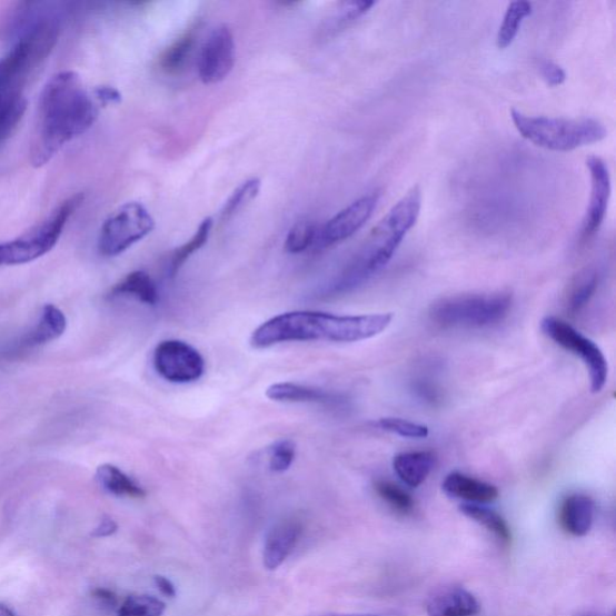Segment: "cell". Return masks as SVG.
I'll return each instance as SVG.
<instances>
[{
    "label": "cell",
    "instance_id": "1",
    "mask_svg": "<svg viewBox=\"0 0 616 616\" xmlns=\"http://www.w3.org/2000/svg\"><path fill=\"white\" fill-rule=\"evenodd\" d=\"M97 117L96 102L76 72L54 76L40 96L32 165L37 168L48 165L67 143L86 133Z\"/></svg>",
    "mask_w": 616,
    "mask_h": 616
},
{
    "label": "cell",
    "instance_id": "2",
    "mask_svg": "<svg viewBox=\"0 0 616 616\" xmlns=\"http://www.w3.org/2000/svg\"><path fill=\"white\" fill-rule=\"evenodd\" d=\"M421 203L420 188L418 186L410 188L380 219L347 266L316 291L315 298L327 300L346 296L384 270L398 251L406 235L417 225Z\"/></svg>",
    "mask_w": 616,
    "mask_h": 616
},
{
    "label": "cell",
    "instance_id": "3",
    "mask_svg": "<svg viewBox=\"0 0 616 616\" xmlns=\"http://www.w3.org/2000/svg\"><path fill=\"white\" fill-rule=\"evenodd\" d=\"M393 315L339 316L317 311H291L264 321L251 337L255 348L287 342L329 341L354 344L374 339L391 325Z\"/></svg>",
    "mask_w": 616,
    "mask_h": 616
},
{
    "label": "cell",
    "instance_id": "4",
    "mask_svg": "<svg viewBox=\"0 0 616 616\" xmlns=\"http://www.w3.org/2000/svg\"><path fill=\"white\" fill-rule=\"evenodd\" d=\"M519 135L537 148L554 152H570L605 140L608 130L595 119H553L546 116H527L510 111Z\"/></svg>",
    "mask_w": 616,
    "mask_h": 616
},
{
    "label": "cell",
    "instance_id": "5",
    "mask_svg": "<svg viewBox=\"0 0 616 616\" xmlns=\"http://www.w3.org/2000/svg\"><path fill=\"white\" fill-rule=\"evenodd\" d=\"M60 36V23L40 18L3 58H0V93L22 92L29 77L47 60Z\"/></svg>",
    "mask_w": 616,
    "mask_h": 616
},
{
    "label": "cell",
    "instance_id": "6",
    "mask_svg": "<svg viewBox=\"0 0 616 616\" xmlns=\"http://www.w3.org/2000/svg\"><path fill=\"white\" fill-rule=\"evenodd\" d=\"M511 304L509 292L459 296L434 304L430 317L435 325L443 328H486L503 321L509 314Z\"/></svg>",
    "mask_w": 616,
    "mask_h": 616
},
{
    "label": "cell",
    "instance_id": "7",
    "mask_svg": "<svg viewBox=\"0 0 616 616\" xmlns=\"http://www.w3.org/2000/svg\"><path fill=\"white\" fill-rule=\"evenodd\" d=\"M82 201L81 195L71 197L36 228L18 239L0 244V268L22 266L48 255L60 241L70 217Z\"/></svg>",
    "mask_w": 616,
    "mask_h": 616
},
{
    "label": "cell",
    "instance_id": "8",
    "mask_svg": "<svg viewBox=\"0 0 616 616\" xmlns=\"http://www.w3.org/2000/svg\"><path fill=\"white\" fill-rule=\"evenodd\" d=\"M155 228V218L142 203L127 202L102 225L98 239L99 254L107 258L120 256L149 237Z\"/></svg>",
    "mask_w": 616,
    "mask_h": 616
},
{
    "label": "cell",
    "instance_id": "9",
    "mask_svg": "<svg viewBox=\"0 0 616 616\" xmlns=\"http://www.w3.org/2000/svg\"><path fill=\"white\" fill-rule=\"evenodd\" d=\"M540 329L556 345L580 358L588 369L594 394L604 390L609 372L608 361L604 351L589 337L584 336L567 321L553 316L542 320Z\"/></svg>",
    "mask_w": 616,
    "mask_h": 616
},
{
    "label": "cell",
    "instance_id": "10",
    "mask_svg": "<svg viewBox=\"0 0 616 616\" xmlns=\"http://www.w3.org/2000/svg\"><path fill=\"white\" fill-rule=\"evenodd\" d=\"M153 366L161 378L175 385L197 382L205 374V359L200 351L181 340L158 344L153 351Z\"/></svg>",
    "mask_w": 616,
    "mask_h": 616
},
{
    "label": "cell",
    "instance_id": "11",
    "mask_svg": "<svg viewBox=\"0 0 616 616\" xmlns=\"http://www.w3.org/2000/svg\"><path fill=\"white\" fill-rule=\"evenodd\" d=\"M235 64V40L226 24L213 29L202 43L198 57V74L202 83L216 85L226 80Z\"/></svg>",
    "mask_w": 616,
    "mask_h": 616
},
{
    "label": "cell",
    "instance_id": "12",
    "mask_svg": "<svg viewBox=\"0 0 616 616\" xmlns=\"http://www.w3.org/2000/svg\"><path fill=\"white\" fill-rule=\"evenodd\" d=\"M379 193L362 196L319 227L316 247L325 249L354 237L369 221L377 208Z\"/></svg>",
    "mask_w": 616,
    "mask_h": 616
},
{
    "label": "cell",
    "instance_id": "13",
    "mask_svg": "<svg viewBox=\"0 0 616 616\" xmlns=\"http://www.w3.org/2000/svg\"><path fill=\"white\" fill-rule=\"evenodd\" d=\"M586 167L590 172L592 193L582 228L584 242L590 240L603 226L612 195L610 172L606 161L597 156H590L586 159Z\"/></svg>",
    "mask_w": 616,
    "mask_h": 616
},
{
    "label": "cell",
    "instance_id": "14",
    "mask_svg": "<svg viewBox=\"0 0 616 616\" xmlns=\"http://www.w3.org/2000/svg\"><path fill=\"white\" fill-rule=\"evenodd\" d=\"M267 396L276 403L315 404L334 409H342L348 406V399L340 393L291 382L270 386L267 389Z\"/></svg>",
    "mask_w": 616,
    "mask_h": 616
},
{
    "label": "cell",
    "instance_id": "15",
    "mask_svg": "<svg viewBox=\"0 0 616 616\" xmlns=\"http://www.w3.org/2000/svg\"><path fill=\"white\" fill-rule=\"evenodd\" d=\"M301 534L302 525L298 520H285L275 525L264 546V566L270 570L280 567L296 548Z\"/></svg>",
    "mask_w": 616,
    "mask_h": 616
},
{
    "label": "cell",
    "instance_id": "16",
    "mask_svg": "<svg viewBox=\"0 0 616 616\" xmlns=\"http://www.w3.org/2000/svg\"><path fill=\"white\" fill-rule=\"evenodd\" d=\"M595 519V503L584 494H574L565 498L560 508L563 529L575 537L588 535Z\"/></svg>",
    "mask_w": 616,
    "mask_h": 616
},
{
    "label": "cell",
    "instance_id": "17",
    "mask_svg": "<svg viewBox=\"0 0 616 616\" xmlns=\"http://www.w3.org/2000/svg\"><path fill=\"white\" fill-rule=\"evenodd\" d=\"M443 489L449 497L458 498L466 504H489L498 497V489L493 484L460 473L448 475L443 483Z\"/></svg>",
    "mask_w": 616,
    "mask_h": 616
},
{
    "label": "cell",
    "instance_id": "18",
    "mask_svg": "<svg viewBox=\"0 0 616 616\" xmlns=\"http://www.w3.org/2000/svg\"><path fill=\"white\" fill-rule=\"evenodd\" d=\"M67 329V318L60 308L48 304L43 306L37 326L24 334L14 345L17 350L32 349L61 337Z\"/></svg>",
    "mask_w": 616,
    "mask_h": 616
},
{
    "label": "cell",
    "instance_id": "19",
    "mask_svg": "<svg viewBox=\"0 0 616 616\" xmlns=\"http://www.w3.org/2000/svg\"><path fill=\"white\" fill-rule=\"evenodd\" d=\"M480 612L478 599L463 588H446L429 598V616H476Z\"/></svg>",
    "mask_w": 616,
    "mask_h": 616
},
{
    "label": "cell",
    "instance_id": "20",
    "mask_svg": "<svg viewBox=\"0 0 616 616\" xmlns=\"http://www.w3.org/2000/svg\"><path fill=\"white\" fill-rule=\"evenodd\" d=\"M436 464L433 451L400 453L394 458V471L410 488H418L428 479Z\"/></svg>",
    "mask_w": 616,
    "mask_h": 616
},
{
    "label": "cell",
    "instance_id": "21",
    "mask_svg": "<svg viewBox=\"0 0 616 616\" xmlns=\"http://www.w3.org/2000/svg\"><path fill=\"white\" fill-rule=\"evenodd\" d=\"M109 298H133L145 305L156 306L159 302V291L152 277L138 270L130 272L117 284L110 290Z\"/></svg>",
    "mask_w": 616,
    "mask_h": 616
},
{
    "label": "cell",
    "instance_id": "22",
    "mask_svg": "<svg viewBox=\"0 0 616 616\" xmlns=\"http://www.w3.org/2000/svg\"><path fill=\"white\" fill-rule=\"evenodd\" d=\"M96 478L99 486L111 495L131 498H142L146 496L143 488L115 465L105 464L99 466Z\"/></svg>",
    "mask_w": 616,
    "mask_h": 616
},
{
    "label": "cell",
    "instance_id": "23",
    "mask_svg": "<svg viewBox=\"0 0 616 616\" xmlns=\"http://www.w3.org/2000/svg\"><path fill=\"white\" fill-rule=\"evenodd\" d=\"M27 110L23 92L0 93V146L18 129Z\"/></svg>",
    "mask_w": 616,
    "mask_h": 616
},
{
    "label": "cell",
    "instance_id": "24",
    "mask_svg": "<svg viewBox=\"0 0 616 616\" xmlns=\"http://www.w3.org/2000/svg\"><path fill=\"white\" fill-rule=\"evenodd\" d=\"M598 287V274L588 268L576 275L572 281L567 296V311L572 315L580 314L589 305Z\"/></svg>",
    "mask_w": 616,
    "mask_h": 616
},
{
    "label": "cell",
    "instance_id": "25",
    "mask_svg": "<svg viewBox=\"0 0 616 616\" xmlns=\"http://www.w3.org/2000/svg\"><path fill=\"white\" fill-rule=\"evenodd\" d=\"M531 12L533 4L525 2V0H518V2H511L508 6L496 37V46L498 49L506 50L511 46L520 31L524 20L530 17Z\"/></svg>",
    "mask_w": 616,
    "mask_h": 616
},
{
    "label": "cell",
    "instance_id": "26",
    "mask_svg": "<svg viewBox=\"0 0 616 616\" xmlns=\"http://www.w3.org/2000/svg\"><path fill=\"white\" fill-rule=\"evenodd\" d=\"M196 31L189 29L178 40L173 41L171 46L159 58V68L169 76L179 74L185 68L190 54H192L196 46Z\"/></svg>",
    "mask_w": 616,
    "mask_h": 616
},
{
    "label": "cell",
    "instance_id": "27",
    "mask_svg": "<svg viewBox=\"0 0 616 616\" xmlns=\"http://www.w3.org/2000/svg\"><path fill=\"white\" fill-rule=\"evenodd\" d=\"M460 510L464 516L483 526L504 545H508L511 539L510 529L507 521L497 511L475 504H464L460 506Z\"/></svg>",
    "mask_w": 616,
    "mask_h": 616
},
{
    "label": "cell",
    "instance_id": "28",
    "mask_svg": "<svg viewBox=\"0 0 616 616\" xmlns=\"http://www.w3.org/2000/svg\"><path fill=\"white\" fill-rule=\"evenodd\" d=\"M212 227L213 219L211 217L205 218L198 227L192 239L182 245L180 248L176 249L169 264L168 274L170 277H175L176 275H178L180 269L183 267V264L196 252H198L199 249L207 245L212 231Z\"/></svg>",
    "mask_w": 616,
    "mask_h": 616
},
{
    "label": "cell",
    "instance_id": "29",
    "mask_svg": "<svg viewBox=\"0 0 616 616\" xmlns=\"http://www.w3.org/2000/svg\"><path fill=\"white\" fill-rule=\"evenodd\" d=\"M319 227L314 219L304 218L289 229L285 242L286 251L300 255L312 248L318 238Z\"/></svg>",
    "mask_w": 616,
    "mask_h": 616
},
{
    "label": "cell",
    "instance_id": "30",
    "mask_svg": "<svg viewBox=\"0 0 616 616\" xmlns=\"http://www.w3.org/2000/svg\"><path fill=\"white\" fill-rule=\"evenodd\" d=\"M261 181L252 178L241 183L226 201L221 211V221L227 222L235 215L244 210L248 203H251L259 195Z\"/></svg>",
    "mask_w": 616,
    "mask_h": 616
},
{
    "label": "cell",
    "instance_id": "31",
    "mask_svg": "<svg viewBox=\"0 0 616 616\" xmlns=\"http://www.w3.org/2000/svg\"><path fill=\"white\" fill-rule=\"evenodd\" d=\"M375 490L389 507L400 515H409L415 509L414 497L389 480L376 481Z\"/></svg>",
    "mask_w": 616,
    "mask_h": 616
},
{
    "label": "cell",
    "instance_id": "32",
    "mask_svg": "<svg viewBox=\"0 0 616 616\" xmlns=\"http://www.w3.org/2000/svg\"><path fill=\"white\" fill-rule=\"evenodd\" d=\"M166 604L150 595L129 596L119 610V616H161Z\"/></svg>",
    "mask_w": 616,
    "mask_h": 616
},
{
    "label": "cell",
    "instance_id": "33",
    "mask_svg": "<svg viewBox=\"0 0 616 616\" xmlns=\"http://www.w3.org/2000/svg\"><path fill=\"white\" fill-rule=\"evenodd\" d=\"M269 467L275 474L288 471L297 457V446L291 439L281 438L268 449Z\"/></svg>",
    "mask_w": 616,
    "mask_h": 616
},
{
    "label": "cell",
    "instance_id": "34",
    "mask_svg": "<svg viewBox=\"0 0 616 616\" xmlns=\"http://www.w3.org/2000/svg\"><path fill=\"white\" fill-rule=\"evenodd\" d=\"M377 427L385 431L401 436L404 438H427L429 436V428L427 425L409 421L401 418H382L377 421Z\"/></svg>",
    "mask_w": 616,
    "mask_h": 616
},
{
    "label": "cell",
    "instance_id": "35",
    "mask_svg": "<svg viewBox=\"0 0 616 616\" xmlns=\"http://www.w3.org/2000/svg\"><path fill=\"white\" fill-rule=\"evenodd\" d=\"M537 68L542 79L550 87H559L564 85L567 79L564 68L553 61L542 60Z\"/></svg>",
    "mask_w": 616,
    "mask_h": 616
},
{
    "label": "cell",
    "instance_id": "36",
    "mask_svg": "<svg viewBox=\"0 0 616 616\" xmlns=\"http://www.w3.org/2000/svg\"><path fill=\"white\" fill-rule=\"evenodd\" d=\"M413 389L418 398L427 404L436 405L443 399L441 389L435 382L433 384L430 379L423 377L416 379Z\"/></svg>",
    "mask_w": 616,
    "mask_h": 616
},
{
    "label": "cell",
    "instance_id": "37",
    "mask_svg": "<svg viewBox=\"0 0 616 616\" xmlns=\"http://www.w3.org/2000/svg\"><path fill=\"white\" fill-rule=\"evenodd\" d=\"M96 96L100 102L105 106L120 105L122 101V95L111 86H101L96 91Z\"/></svg>",
    "mask_w": 616,
    "mask_h": 616
},
{
    "label": "cell",
    "instance_id": "38",
    "mask_svg": "<svg viewBox=\"0 0 616 616\" xmlns=\"http://www.w3.org/2000/svg\"><path fill=\"white\" fill-rule=\"evenodd\" d=\"M117 529H119V525L113 519L105 517L93 530L92 536L97 538L109 537L116 534Z\"/></svg>",
    "mask_w": 616,
    "mask_h": 616
},
{
    "label": "cell",
    "instance_id": "39",
    "mask_svg": "<svg viewBox=\"0 0 616 616\" xmlns=\"http://www.w3.org/2000/svg\"><path fill=\"white\" fill-rule=\"evenodd\" d=\"M92 596L96 599H98L101 605H105L108 607H113L117 604L116 595L108 589H101V588L95 589L92 592Z\"/></svg>",
    "mask_w": 616,
    "mask_h": 616
},
{
    "label": "cell",
    "instance_id": "40",
    "mask_svg": "<svg viewBox=\"0 0 616 616\" xmlns=\"http://www.w3.org/2000/svg\"><path fill=\"white\" fill-rule=\"evenodd\" d=\"M155 583H156V586L158 588V590L166 595L167 597H175L176 596V589H175V586L166 577L163 576H156L155 577Z\"/></svg>",
    "mask_w": 616,
    "mask_h": 616
},
{
    "label": "cell",
    "instance_id": "41",
    "mask_svg": "<svg viewBox=\"0 0 616 616\" xmlns=\"http://www.w3.org/2000/svg\"><path fill=\"white\" fill-rule=\"evenodd\" d=\"M0 616H14L13 612L4 605H0Z\"/></svg>",
    "mask_w": 616,
    "mask_h": 616
},
{
    "label": "cell",
    "instance_id": "42",
    "mask_svg": "<svg viewBox=\"0 0 616 616\" xmlns=\"http://www.w3.org/2000/svg\"><path fill=\"white\" fill-rule=\"evenodd\" d=\"M317 616H378V615H357V614H322Z\"/></svg>",
    "mask_w": 616,
    "mask_h": 616
},
{
    "label": "cell",
    "instance_id": "43",
    "mask_svg": "<svg viewBox=\"0 0 616 616\" xmlns=\"http://www.w3.org/2000/svg\"><path fill=\"white\" fill-rule=\"evenodd\" d=\"M579 616H604V615H597V614H585V615H579Z\"/></svg>",
    "mask_w": 616,
    "mask_h": 616
}]
</instances>
